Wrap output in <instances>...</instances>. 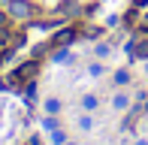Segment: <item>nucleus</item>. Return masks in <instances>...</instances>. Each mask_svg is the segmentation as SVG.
Here are the masks:
<instances>
[{
	"label": "nucleus",
	"mask_w": 148,
	"mask_h": 145,
	"mask_svg": "<svg viewBox=\"0 0 148 145\" xmlns=\"http://www.w3.org/2000/svg\"><path fill=\"white\" fill-rule=\"evenodd\" d=\"M36 70H39V61H27V64H21V67L12 72V79H9V82H12V85H27V82H33Z\"/></svg>",
	"instance_id": "nucleus-2"
},
{
	"label": "nucleus",
	"mask_w": 148,
	"mask_h": 145,
	"mask_svg": "<svg viewBox=\"0 0 148 145\" xmlns=\"http://www.w3.org/2000/svg\"><path fill=\"white\" fill-rule=\"evenodd\" d=\"M36 12L39 9L30 3V0H9V15L18 18V21H27V18H33Z\"/></svg>",
	"instance_id": "nucleus-1"
},
{
	"label": "nucleus",
	"mask_w": 148,
	"mask_h": 145,
	"mask_svg": "<svg viewBox=\"0 0 148 145\" xmlns=\"http://www.w3.org/2000/svg\"><path fill=\"white\" fill-rule=\"evenodd\" d=\"M97 106H100V100H97L94 94H85V97H82V109H85V112H94Z\"/></svg>",
	"instance_id": "nucleus-8"
},
{
	"label": "nucleus",
	"mask_w": 148,
	"mask_h": 145,
	"mask_svg": "<svg viewBox=\"0 0 148 145\" xmlns=\"http://www.w3.org/2000/svg\"><path fill=\"white\" fill-rule=\"evenodd\" d=\"M145 72H148V61H145Z\"/></svg>",
	"instance_id": "nucleus-20"
},
{
	"label": "nucleus",
	"mask_w": 148,
	"mask_h": 145,
	"mask_svg": "<svg viewBox=\"0 0 148 145\" xmlns=\"http://www.w3.org/2000/svg\"><path fill=\"white\" fill-rule=\"evenodd\" d=\"M6 57H9V51H0V64H3V61H6Z\"/></svg>",
	"instance_id": "nucleus-16"
},
{
	"label": "nucleus",
	"mask_w": 148,
	"mask_h": 145,
	"mask_svg": "<svg viewBox=\"0 0 148 145\" xmlns=\"http://www.w3.org/2000/svg\"><path fill=\"white\" fill-rule=\"evenodd\" d=\"M73 39H76V30H73V27H66V30H60V34H58L55 42H58V45H70Z\"/></svg>",
	"instance_id": "nucleus-6"
},
{
	"label": "nucleus",
	"mask_w": 148,
	"mask_h": 145,
	"mask_svg": "<svg viewBox=\"0 0 148 145\" xmlns=\"http://www.w3.org/2000/svg\"><path fill=\"white\" fill-rule=\"evenodd\" d=\"M133 145H148V142H145V139H139V142H133Z\"/></svg>",
	"instance_id": "nucleus-19"
},
{
	"label": "nucleus",
	"mask_w": 148,
	"mask_h": 145,
	"mask_svg": "<svg viewBox=\"0 0 148 145\" xmlns=\"http://www.w3.org/2000/svg\"><path fill=\"white\" fill-rule=\"evenodd\" d=\"M94 55H97V57H109L112 55V45L109 42H97V45H94Z\"/></svg>",
	"instance_id": "nucleus-9"
},
{
	"label": "nucleus",
	"mask_w": 148,
	"mask_h": 145,
	"mask_svg": "<svg viewBox=\"0 0 148 145\" xmlns=\"http://www.w3.org/2000/svg\"><path fill=\"white\" fill-rule=\"evenodd\" d=\"M51 142H55V145H64V142H66V133H64L60 127H58V130H51Z\"/></svg>",
	"instance_id": "nucleus-11"
},
{
	"label": "nucleus",
	"mask_w": 148,
	"mask_h": 145,
	"mask_svg": "<svg viewBox=\"0 0 148 145\" xmlns=\"http://www.w3.org/2000/svg\"><path fill=\"white\" fill-rule=\"evenodd\" d=\"M88 72H91V76H103V64H91Z\"/></svg>",
	"instance_id": "nucleus-15"
},
{
	"label": "nucleus",
	"mask_w": 148,
	"mask_h": 145,
	"mask_svg": "<svg viewBox=\"0 0 148 145\" xmlns=\"http://www.w3.org/2000/svg\"><path fill=\"white\" fill-rule=\"evenodd\" d=\"M3 24H6V12H0V27H3Z\"/></svg>",
	"instance_id": "nucleus-17"
},
{
	"label": "nucleus",
	"mask_w": 148,
	"mask_h": 145,
	"mask_svg": "<svg viewBox=\"0 0 148 145\" xmlns=\"http://www.w3.org/2000/svg\"><path fill=\"white\" fill-rule=\"evenodd\" d=\"M136 30H142V34H148V12H142V18L136 21Z\"/></svg>",
	"instance_id": "nucleus-13"
},
{
	"label": "nucleus",
	"mask_w": 148,
	"mask_h": 145,
	"mask_svg": "<svg viewBox=\"0 0 148 145\" xmlns=\"http://www.w3.org/2000/svg\"><path fill=\"white\" fill-rule=\"evenodd\" d=\"M42 127H45V130L51 133V130H58L60 124H58V118H45V121H42Z\"/></svg>",
	"instance_id": "nucleus-14"
},
{
	"label": "nucleus",
	"mask_w": 148,
	"mask_h": 145,
	"mask_svg": "<svg viewBox=\"0 0 148 145\" xmlns=\"http://www.w3.org/2000/svg\"><path fill=\"white\" fill-rule=\"evenodd\" d=\"M79 127H82L85 133H88V130H94V118H91V115H82V118H79Z\"/></svg>",
	"instance_id": "nucleus-10"
},
{
	"label": "nucleus",
	"mask_w": 148,
	"mask_h": 145,
	"mask_svg": "<svg viewBox=\"0 0 148 145\" xmlns=\"http://www.w3.org/2000/svg\"><path fill=\"white\" fill-rule=\"evenodd\" d=\"M27 145H39V136H33V139H30V142H27Z\"/></svg>",
	"instance_id": "nucleus-18"
},
{
	"label": "nucleus",
	"mask_w": 148,
	"mask_h": 145,
	"mask_svg": "<svg viewBox=\"0 0 148 145\" xmlns=\"http://www.w3.org/2000/svg\"><path fill=\"white\" fill-rule=\"evenodd\" d=\"M127 82H130V72H127V70H118L115 72V85H127Z\"/></svg>",
	"instance_id": "nucleus-12"
},
{
	"label": "nucleus",
	"mask_w": 148,
	"mask_h": 145,
	"mask_svg": "<svg viewBox=\"0 0 148 145\" xmlns=\"http://www.w3.org/2000/svg\"><path fill=\"white\" fill-rule=\"evenodd\" d=\"M42 109H45V115H60V109H64V103H60L58 97H45Z\"/></svg>",
	"instance_id": "nucleus-3"
},
{
	"label": "nucleus",
	"mask_w": 148,
	"mask_h": 145,
	"mask_svg": "<svg viewBox=\"0 0 148 145\" xmlns=\"http://www.w3.org/2000/svg\"><path fill=\"white\" fill-rule=\"evenodd\" d=\"M76 57H73V51L66 49V45H60V49L55 51V64H73Z\"/></svg>",
	"instance_id": "nucleus-4"
},
{
	"label": "nucleus",
	"mask_w": 148,
	"mask_h": 145,
	"mask_svg": "<svg viewBox=\"0 0 148 145\" xmlns=\"http://www.w3.org/2000/svg\"><path fill=\"white\" fill-rule=\"evenodd\" d=\"M112 109L127 112V109H130V97H127V94H115V97H112Z\"/></svg>",
	"instance_id": "nucleus-5"
},
{
	"label": "nucleus",
	"mask_w": 148,
	"mask_h": 145,
	"mask_svg": "<svg viewBox=\"0 0 148 145\" xmlns=\"http://www.w3.org/2000/svg\"><path fill=\"white\" fill-rule=\"evenodd\" d=\"M130 55H133V57H142V61H148V39H142L139 45H133Z\"/></svg>",
	"instance_id": "nucleus-7"
}]
</instances>
